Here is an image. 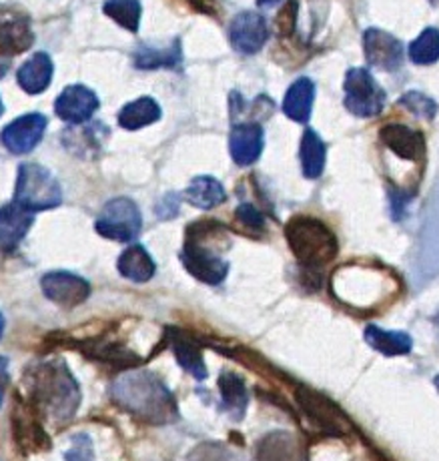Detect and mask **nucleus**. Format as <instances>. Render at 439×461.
<instances>
[{
	"label": "nucleus",
	"mask_w": 439,
	"mask_h": 461,
	"mask_svg": "<svg viewBox=\"0 0 439 461\" xmlns=\"http://www.w3.org/2000/svg\"><path fill=\"white\" fill-rule=\"evenodd\" d=\"M8 363L6 357H0V403H3V395H4V387L8 381Z\"/></svg>",
	"instance_id": "36"
},
{
	"label": "nucleus",
	"mask_w": 439,
	"mask_h": 461,
	"mask_svg": "<svg viewBox=\"0 0 439 461\" xmlns=\"http://www.w3.org/2000/svg\"><path fill=\"white\" fill-rule=\"evenodd\" d=\"M135 67L153 70V68H177L183 60L181 41L173 39L166 49L151 47V44H140L133 55Z\"/></svg>",
	"instance_id": "19"
},
{
	"label": "nucleus",
	"mask_w": 439,
	"mask_h": 461,
	"mask_svg": "<svg viewBox=\"0 0 439 461\" xmlns=\"http://www.w3.org/2000/svg\"><path fill=\"white\" fill-rule=\"evenodd\" d=\"M315 99V85L311 78H297V81L289 86L283 101V113L295 122H307L311 117Z\"/></svg>",
	"instance_id": "20"
},
{
	"label": "nucleus",
	"mask_w": 439,
	"mask_h": 461,
	"mask_svg": "<svg viewBox=\"0 0 439 461\" xmlns=\"http://www.w3.org/2000/svg\"><path fill=\"white\" fill-rule=\"evenodd\" d=\"M277 3H281V0H257V5H259L261 8H269V6H273V5H277Z\"/></svg>",
	"instance_id": "37"
},
{
	"label": "nucleus",
	"mask_w": 439,
	"mask_h": 461,
	"mask_svg": "<svg viewBox=\"0 0 439 461\" xmlns=\"http://www.w3.org/2000/svg\"><path fill=\"white\" fill-rule=\"evenodd\" d=\"M325 143L313 129H305L301 137V168L307 179H319L325 168Z\"/></svg>",
	"instance_id": "26"
},
{
	"label": "nucleus",
	"mask_w": 439,
	"mask_h": 461,
	"mask_svg": "<svg viewBox=\"0 0 439 461\" xmlns=\"http://www.w3.org/2000/svg\"><path fill=\"white\" fill-rule=\"evenodd\" d=\"M175 212H179V199L175 194H169L165 201H161V205L157 207V215L161 219H171Z\"/></svg>",
	"instance_id": "35"
},
{
	"label": "nucleus",
	"mask_w": 439,
	"mask_h": 461,
	"mask_svg": "<svg viewBox=\"0 0 439 461\" xmlns=\"http://www.w3.org/2000/svg\"><path fill=\"white\" fill-rule=\"evenodd\" d=\"M173 351H175V356H177L179 366L185 369L187 374H191L199 381H203L207 377V367H205L203 356H201V349L195 343L183 339V337H177V339L173 341Z\"/></svg>",
	"instance_id": "27"
},
{
	"label": "nucleus",
	"mask_w": 439,
	"mask_h": 461,
	"mask_svg": "<svg viewBox=\"0 0 439 461\" xmlns=\"http://www.w3.org/2000/svg\"><path fill=\"white\" fill-rule=\"evenodd\" d=\"M191 461H239V459L219 446H205L201 447L195 456H191Z\"/></svg>",
	"instance_id": "33"
},
{
	"label": "nucleus",
	"mask_w": 439,
	"mask_h": 461,
	"mask_svg": "<svg viewBox=\"0 0 439 461\" xmlns=\"http://www.w3.org/2000/svg\"><path fill=\"white\" fill-rule=\"evenodd\" d=\"M435 387L439 389V375H437V379H435Z\"/></svg>",
	"instance_id": "40"
},
{
	"label": "nucleus",
	"mask_w": 439,
	"mask_h": 461,
	"mask_svg": "<svg viewBox=\"0 0 439 461\" xmlns=\"http://www.w3.org/2000/svg\"><path fill=\"white\" fill-rule=\"evenodd\" d=\"M257 461H307L301 441L287 431H273L263 438L255 451Z\"/></svg>",
	"instance_id": "17"
},
{
	"label": "nucleus",
	"mask_w": 439,
	"mask_h": 461,
	"mask_svg": "<svg viewBox=\"0 0 439 461\" xmlns=\"http://www.w3.org/2000/svg\"><path fill=\"white\" fill-rule=\"evenodd\" d=\"M287 243L305 267H323L337 257L339 243L333 230L315 217L297 215L285 227Z\"/></svg>",
	"instance_id": "3"
},
{
	"label": "nucleus",
	"mask_w": 439,
	"mask_h": 461,
	"mask_svg": "<svg viewBox=\"0 0 439 461\" xmlns=\"http://www.w3.org/2000/svg\"><path fill=\"white\" fill-rule=\"evenodd\" d=\"M112 402L153 425L177 420V402L163 381L148 371H130L111 387Z\"/></svg>",
	"instance_id": "1"
},
{
	"label": "nucleus",
	"mask_w": 439,
	"mask_h": 461,
	"mask_svg": "<svg viewBox=\"0 0 439 461\" xmlns=\"http://www.w3.org/2000/svg\"><path fill=\"white\" fill-rule=\"evenodd\" d=\"M399 106H403V109H408L411 114H416V117L426 119V121H432L437 114V103L416 91L403 95L399 99Z\"/></svg>",
	"instance_id": "30"
},
{
	"label": "nucleus",
	"mask_w": 439,
	"mask_h": 461,
	"mask_svg": "<svg viewBox=\"0 0 439 461\" xmlns=\"http://www.w3.org/2000/svg\"><path fill=\"white\" fill-rule=\"evenodd\" d=\"M432 3H439V0H432Z\"/></svg>",
	"instance_id": "41"
},
{
	"label": "nucleus",
	"mask_w": 439,
	"mask_h": 461,
	"mask_svg": "<svg viewBox=\"0 0 439 461\" xmlns=\"http://www.w3.org/2000/svg\"><path fill=\"white\" fill-rule=\"evenodd\" d=\"M47 117L40 113H29L14 119L0 132L3 145L14 155H26L40 143L47 131Z\"/></svg>",
	"instance_id": "8"
},
{
	"label": "nucleus",
	"mask_w": 439,
	"mask_h": 461,
	"mask_svg": "<svg viewBox=\"0 0 439 461\" xmlns=\"http://www.w3.org/2000/svg\"><path fill=\"white\" fill-rule=\"evenodd\" d=\"M67 461H93V443L86 436H76L73 447L67 451Z\"/></svg>",
	"instance_id": "32"
},
{
	"label": "nucleus",
	"mask_w": 439,
	"mask_h": 461,
	"mask_svg": "<svg viewBox=\"0 0 439 461\" xmlns=\"http://www.w3.org/2000/svg\"><path fill=\"white\" fill-rule=\"evenodd\" d=\"M4 113V104H3V101H0V114Z\"/></svg>",
	"instance_id": "39"
},
{
	"label": "nucleus",
	"mask_w": 439,
	"mask_h": 461,
	"mask_svg": "<svg viewBox=\"0 0 439 461\" xmlns=\"http://www.w3.org/2000/svg\"><path fill=\"white\" fill-rule=\"evenodd\" d=\"M34 42L31 19L16 8L0 5V55L14 57L29 50Z\"/></svg>",
	"instance_id": "9"
},
{
	"label": "nucleus",
	"mask_w": 439,
	"mask_h": 461,
	"mask_svg": "<svg viewBox=\"0 0 439 461\" xmlns=\"http://www.w3.org/2000/svg\"><path fill=\"white\" fill-rule=\"evenodd\" d=\"M385 91L367 68H351L345 77V109L362 119L381 114Z\"/></svg>",
	"instance_id": "6"
},
{
	"label": "nucleus",
	"mask_w": 439,
	"mask_h": 461,
	"mask_svg": "<svg viewBox=\"0 0 439 461\" xmlns=\"http://www.w3.org/2000/svg\"><path fill=\"white\" fill-rule=\"evenodd\" d=\"M161 119V106L151 96H140V99L125 104L119 113V125L127 131H139L153 125Z\"/></svg>",
	"instance_id": "22"
},
{
	"label": "nucleus",
	"mask_w": 439,
	"mask_h": 461,
	"mask_svg": "<svg viewBox=\"0 0 439 461\" xmlns=\"http://www.w3.org/2000/svg\"><path fill=\"white\" fill-rule=\"evenodd\" d=\"M31 393L34 405L55 423H67L81 403V387L60 361L40 363L32 369Z\"/></svg>",
	"instance_id": "2"
},
{
	"label": "nucleus",
	"mask_w": 439,
	"mask_h": 461,
	"mask_svg": "<svg viewBox=\"0 0 439 461\" xmlns=\"http://www.w3.org/2000/svg\"><path fill=\"white\" fill-rule=\"evenodd\" d=\"M42 291L45 295L60 307H76L91 295L89 281L76 277L73 273L55 271L42 277Z\"/></svg>",
	"instance_id": "12"
},
{
	"label": "nucleus",
	"mask_w": 439,
	"mask_h": 461,
	"mask_svg": "<svg viewBox=\"0 0 439 461\" xmlns=\"http://www.w3.org/2000/svg\"><path fill=\"white\" fill-rule=\"evenodd\" d=\"M263 129L259 122H241L235 125L229 137V150L233 161L239 167L253 165L263 153Z\"/></svg>",
	"instance_id": "16"
},
{
	"label": "nucleus",
	"mask_w": 439,
	"mask_h": 461,
	"mask_svg": "<svg viewBox=\"0 0 439 461\" xmlns=\"http://www.w3.org/2000/svg\"><path fill=\"white\" fill-rule=\"evenodd\" d=\"M181 261L185 269L207 285H219L225 281L227 273H229V265H227L219 253L205 245L203 239L189 230V241L185 249L181 253Z\"/></svg>",
	"instance_id": "7"
},
{
	"label": "nucleus",
	"mask_w": 439,
	"mask_h": 461,
	"mask_svg": "<svg viewBox=\"0 0 439 461\" xmlns=\"http://www.w3.org/2000/svg\"><path fill=\"white\" fill-rule=\"evenodd\" d=\"M96 109H99V96L83 85L67 86L55 103L58 119L70 122V125H83L93 117Z\"/></svg>",
	"instance_id": "13"
},
{
	"label": "nucleus",
	"mask_w": 439,
	"mask_h": 461,
	"mask_svg": "<svg viewBox=\"0 0 439 461\" xmlns=\"http://www.w3.org/2000/svg\"><path fill=\"white\" fill-rule=\"evenodd\" d=\"M185 199L193 207L209 211L221 205V203L227 199V193L223 189V185L217 179L203 175L191 181V185L185 189Z\"/></svg>",
	"instance_id": "24"
},
{
	"label": "nucleus",
	"mask_w": 439,
	"mask_h": 461,
	"mask_svg": "<svg viewBox=\"0 0 439 461\" xmlns=\"http://www.w3.org/2000/svg\"><path fill=\"white\" fill-rule=\"evenodd\" d=\"M117 267L122 277L135 283H147L155 275V261L140 245H133L122 251Z\"/></svg>",
	"instance_id": "23"
},
{
	"label": "nucleus",
	"mask_w": 439,
	"mask_h": 461,
	"mask_svg": "<svg viewBox=\"0 0 439 461\" xmlns=\"http://www.w3.org/2000/svg\"><path fill=\"white\" fill-rule=\"evenodd\" d=\"M219 389H221L223 410L229 413L235 421L243 420L245 410H247L249 403V393L247 387L243 384V379L233 374H223L219 377Z\"/></svg>",
	"instance_id": "25"
},
{
	"label": "nucleus",
	"mask_w": 439,
	"mask_h": 461,
	"mask_svg": "<svg viewBox=\"0 0 439 461\" xmlns=\"http://www.w3.org/2000/svg\"><path fill=\"white\" fill-rule=\"evenodd\" d=\"M14 203L32 212L55 209L63 203V191L49 168L37 163H24L16 176Z\"/></svg>",
	"instance_id": "4"
},
{
	"label": "nucleus",
	"mask_w": 439,
	"mask_h": 461,
	"mask_svg": "<svg viewBox=\"0 0 439 461\" xmlns=\"http://www.w3.org/2000/svg\"><path fill=\"white\" fill-rule=\"evenodd\" d=\"M52 60L45 52H37L32 55L16 73V81H19L21 88L29 95H40L45 93L50 81H52Z\"/></svg>",
	"instance_id": "18"
},
{
	"label": "nucleus",
	"mask_w": 439,
	"mask_h": 461,
	"mask_svg": "<svg viewBox=\"0 0 439 461\" xmlns=\"http://www.w3.org/2000/svg\"><path fill=\"white\" fill-rule=\"evenodd\" d=\"M269 39L267 23L261 14L253 11H245L237 14L229 26V41L237 52L243 55H255L259 52Z\"/></svg>",
	"instance_id": "11"
},
{
	"label": "nucleus",
	"mask_w": 439,
	"mask_h": 461,
	"mask_svg": "<svg viewBox=\"0 0 439 461\" xmlns=\"http://www.w3.org/2000/svg\"><path fill=\"white\" fill-rule=\"evenodd\" d=\"M380 137L391 153H395L399 158H406V161L417 163L426 155L424 135L406 125H395V122L385 125L380 131Z\"/></svg>",
	"instance_id": "15"
},
{
	"label": "nucleus",
	"mask_w": 439,
	"mask_h": 461,
	"mask_svg": "<svg viewBox=\"0 0 439 461\" xmlns=\"http://www.w3.org/2000/svg\"><path fill=\"white\" fill-rule=\"evenodd\" d=\"M237 219H239L245 227L253 230H259L263 229V225H265V217H263V212L257 207H253L251 203H243V205L237 207Z\"/></svg>",
	"instance_id": "31"
},
{
	"label": "nucleus",
	"mask_w": 439,
	"mask_h": 461,
	"mask_svg": "<svg viewBox=\"0 0 439 461\" xmlns=\"http://www.w3.org/2000/svg\"><path fill=\"white\" fill-rule=\"evenodd\" d=\"M363 49L367 65L373 68L391 73V70H398L403 65V44L390 32L367 29L363 37Z\"/></svg>",
	"instance_id": "10"
},
{
	"label": "nucleus",
	"mask_w": 439,
	"mask_h": 461,
	"mask_svg": "<svg viewBox=\"0 0 439 461\" xmlns=\"http://www.w3.org/2000/svg\"><path fill=\"white\" fill-rule=\"evenodd\" d=\"M34 223L32 211L21 207L19 203H8L0 209V249L11 253L21 245Z\"/></svg>",
	"instance_id": "14"
},
{
	"label": "nucleus",
	"mask_w": 439,
	"mask_h": 461,
	"mask_svg": "<svg viewBox=\"0 0 439 461\" xmlns=\"http://www.w3.org/2000/svg\"><path fill=\"white\" fill-rule=\"evenodd\" d=\"M103 11L112 21L119 23L129 32H137L140 24V3L139 0H107Z\"/></svg>",
	"instance_id": "28"
},
{
	"label": "nucleus",
	"mask_w": 439,
	"mask_h": 461,
	"mask_svg": "<svg viewBox=\"0 0 439 461\" xmlns=\"http://www.w3.org/2000/svg\"><path fill=\"white\" fill-rule=\"evenodd\" d=\"M185 3L193 8V11L213 16V19H217V16L221 14V6H219L217 0H185Z\"/></svg>",
	"instance_id": "34"
},
{
	"label": "nucleus",
	"mask_w": 439,
	"mask_h": 461,
	"mask_svg": "<svg viewBox=\"0 0 439 461\" xmlns=\"http://www.w3.org/2000/svg\"><path fill=\"white\" fill-rule=\"evenodd\" d=\"M409 59L416 65H432L439 60V31L426 29L419 37L411 42Z\"/></svg>",
	"instance_id": "29"
},
{
	"label": "nucleus",
	"mask_w": 439,
	"mask_h": 461,
	"mask_svg": "<svg viewBox=\"0 0 439 461\" xmlns=\"http://www.w3.org/2000/svg\"><path fill=\"white\" fill-rule=\"evenodd\" d=\"M365 341L370 348L383 353V356H388V357L408 356L411 348H414V341H411V337L408 333L385 331L377 325L365 327Z\"/></svg>",
	"instance_id": "21"
},
{
	"label": "nucleus",
	"mask_w": 439,
	"mask_h": 461,
	"mask_svg": "<svg viewBox=\"0 0 439 461\" xmlns=\"http://www.w3.org/2000/svg\"><path fill=\"white\" fill-rule=\"evenodd\" d=\"M3 333H4V317L0 315V337H3Z\"/></svg>",
	"instance_id": "38"
},
{
	"label": "nucleus",
	"mask_w": 439,
	"mask_h": 461,
	"mask_svg": "<svg viewBox=\"0 0 439 461\" xmlns=\"http://www.w3.org/2000/svg\"><path fill=\"white\" fill-rule=\"evenodd\" d=\"M143 227V219H140V211L130 199H112L103 207L99 219L94 221V230L104 239H112V241L127 243L140 233Z\"/></svg>",
	"instance_id": "5"
}]
</instances>
